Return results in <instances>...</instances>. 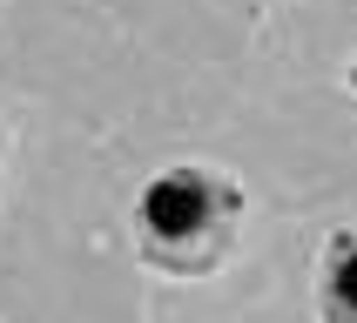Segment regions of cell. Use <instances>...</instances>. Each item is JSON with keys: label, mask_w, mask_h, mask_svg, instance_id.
<instances>
[{"label": "cell", "mask_w": 357, "mask_h": 323, "mask_svg": "<svg viewBox=\"0 0 357 323\" xmlns=\"http://www.w3.org/2000/svg\"><path fill=\"white\" fill-rule=\"evenodd\" d=\"M351 95H357V61H351Z\"/></svg>", "instance_id": "3957f363"}, {"label": "cell", "mask_w": 357, "mask_h": 323, "mask_svg": "<svg viewBox=\"0 0 357 323\" xmlns=\"http://www.w3.org/2000/svg\"><path fill=\"white\" fill-rule=\"evenodd\" d=\"M317 317L357 323V229H337L317 256Z\"/></svg>", "instance_id": "7a4b0ae2"}, {"label": "cell", "mask_w": 357, "mask_h": 323, "mask_svg": "<svg viewBox=\"0 0 357 323\" xmlns=\"http://www.w3.org/2000/svg\"><path fill=\"white\" fill-rule=\"evenodd\" d=\"M250 216L243 182L216 162H169L135 196V249L162 276H209L229 262Z\"/></svg>", "instance_id": "6da1fadb"}]
</instances>
